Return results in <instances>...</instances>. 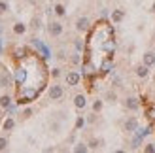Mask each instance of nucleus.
Wrapping results in <instances>:
<instances>
[{
    "mask_svg": "<svg viewBox=\"0 0 155 153\" xmlns=\"http://www.w3.org/2000/svg\"><path fill=\"white\" fill-rule=\"evenodd\" d=\"M55 13H57V15H64V6H63V4H57V6H55Z\"/></svg>",
    "mask_w": 155,
    "mask_h": 153,
    "instance_id": "nucleus-22",
    "label": "nucleus"
},
{
    "mask_svg": "<svg viewBox=\"0 0 155 153\" xmlns=\"http://www.w3.org/2000/svg\"><path fill=\"white\" fill-rule=\"evenodd\" d=\"M125 106H127V108L129 110H138V108H140V102H138V98H134V96H129L127 98V100H125Z\"/></svg>",
    "mask_w": 155,
    "mask_h": 153,
    "instance_id": "nucleus-8",
    "label": "nucleus"
},
{
    "mask_svg": "<svg viewBox=\"0 0 155 153\" xmlns=\"http://www.w3.org/2000/svg\"><path fill=\"white\" fill-rule=\"evenodd\" d=\"M142 63L146 64V66H155V53L153 51H146L144 53V57H142Z\"/></svg>",
    "mask_w": 155,
    "mask_h": 153,
    "instance_id": "nucleus-4",
    "label": "nucleus"
},
{
    "mask_svg": "<svg viewBox=\"0 0 155 153\" xmlns=\"http://www.w3.org/2000/svg\"><path fill=\"white\" fill-rule=\"evenodd\" d=\"M76 28H78V32H87L89 30V19L87 17H80L76 21Z\"/></svg>",
    "mask_w": 155,
    "mask_h": 153,
    "instance_id": "nucleus-3",
    "label": "nucleus"
},
{
    "mask_svg": "<svg viewBox=\"0 0 155 153\" xmlns=\"http://www.w3.org/2000/svg\"><path fill=\"white\" fill-rule=\"evenodd\" d=\"M148 74H150V66H146L144 63L140 66H136V76L138 78H148Z\"/></svg>",
    "mask_w": 155,
    "mask_h": 153,
    "instance_id": "nucleus-9",
    "label": "nucleus"
},
{
    "mask_svg": "<svg viewBox=\"0 0 155 153\" xmlns=\"http://www.w3.org/2000/svg\"><path fill=\"white\" fill-rule=\"evenodd\" d=\"M63 95H64V91H63L61 85H51L49 87V98H51V100H61Z\"/></svg>",
    "mask_w": 155,
    "mask_h": 153,
    "instance_id": "nucleus-1",
    "label": "nucleus"
},
{
    "mask_svg": "<svg viewBox=\"0 0 155 153\" xmlns=\"http://www.w3.org/2000/svg\"><path fill=\"white\" fill-rule=\"evenodd\" d=\"M30 116H32V110H30V108H27L25 112H23V119H28Z\"/></svg>",
    "mask_w": 155,
    "mask_h": 153,
    "instance_id": "nucleus-23",
    "label": "nucleus"
},
{
    "mask_svg": "<svg viewBox=\"0 0 155 153\" xmlns=\"http://www.w3.org/2000/svg\"><path fill=\"white\" fill-rule=\"evenodd\" d=\"M10 102H12V98L8 96V95L0 96V106H2V108H8V106H10Z\"/></svg>",
    "mask_w": 155,
    "mask_h": 153,
    "instance_id": "nucleus-16",
    "label": "nucleus"
},
{
    "mask_svg": "<svg viewBox=\"0 0 155 153\" xmlns=\"http://www.w3.org/2000/svg\"><path fill=\"white\" fill-rule=\"evenodd\" d=\"M146 113H148V119L151 121V123H155V108H148Z\"/></svg>",
    "mask_w": 155,
    "mask_h": 153,
    "instance_id": "nucleus-20",
    "label": "nucleus"
},
{
    "mask_svg": "<svg viewBox=\"0 0 155 153\" xmlns=\"http://www.w3.org/2000/svg\"><path fill=\"white\" fill-rule=\"evenodd\" d=\"M102 100H95V102H93V112H95V113H98L100 110H102Z\"/></svg>",
    "mask_w": 155,
    "mask_h": 153,
    "instance_id": "nucleus-18",
    "label": "nucleus"
},
{
    "mask_svg": "<svg viewBox=\"0 0 155 153\" xmlns=\"http://www.w3.org/2000/svg\"><path fill=\"white\" fill-rule=\"evenodd\" d=\"M144 151H146V153H155V144H151V142L146 144V146H144Z\"/></svg>",
    "mask_w": 155,
    "mask_h": 153,
    "instance_id": "nucleus-21",
    "label": "nucleus"
},
{
    "mask_svg": "<svg viewBox=\"0 0 155 153\" xmlns=\"http://www.w3.org/2000/svg\"><path fill=\"white\" fill-rule=\"evenodd\" d=\"M8 146H10V142H8L6 136H0V151H6Z\"/></svg>",
    "mask_w": 155,
    "mask_h": 153,
    "instance_id": "nucleus-17",
    "label": "nucleus"
},
{
    "mask_svg": "<svg viewBox=\"0 0 155 153\" xmlns=\"http://www.w3.org/2000/svg\"><path fill=\"white\" fill-rule=\"evenodd\" d=\"M32 28H40V19H32Z\"/></svg>",
    "mask_w": 155,
    "mask_h": 153,
    "instance_id": "nucleus-27",
    "label": "nucleus"
},
{
    "mask_svg": "<svg viewBox=\"0 0 155 153\" xmlns=\"http://www.w3.org/2000/svg\"><path fill=\"white\" fill-rule=\"evenodd\" d=\"M123 17H125V13H123L121 10H115V11L112 13V21H114V23H121Z\"/></svg>",
    "mask_w": 155,
    "mask_h": 153,
    "instance_id": "nucleus-11",
    "label": "nucleus"
},
{
    "mask_svg": "<svg viewBox=\"0 0 155 153\" xmlns=\"http://www.w3.org/2000/svg\"><path fill=\"white\" fill-rule=\"evenodd\" d=\"M74 151L76 153H85V151H89V146H87V144H76Z\"/></svg>",
    "mask_w": 155,
    "mask_h": 153,
    "instance_id": "nucleus-14",
    "label": "nucleus"
},
{
    "mask_svg": "<svg viewBox=\"0 0 155 153\" xmlns=\"http://www.w3.org/2000/svg\"><path fill=\"white\" fill-rule=\"evenodd\" d=\"M102 144H104L102 140H97V138H93V140L89 142V149H98L100 146H102Z\"/></svg>",
    "mask_w": 155,
    "mask_h": 153,
    "instance_id": "nucleus-13",
    "label": "nucleus"
},
{
    "mask_svg": "<svg viewBox=\"0 0 155 153\" xmlns=\"http://www.w3.org/2000/svg\"><path fill=\"white\" fill-rule=\"evenodd\" d=\"M80 80H81V76L78 74V72H68V74H66V83H68L70 87H76L78 83H80Z\"/></svg>",
    "mask_w": 155,
    "mask_h": 153,
    "instance_id": "nucleus-2",
    "label": "nucleus"
},
{
    "mask_svg": "<svg viewBox=\"0 0 155 153\" xmlns=\"http://www.w3.org/2000/svg\"><path fill=\"white\" fill-rule=\"evenodd\" d=\"M13 32L15 34H25L27 32V25H25V23H15V25H13Z\"/></svg>",
    "mask_w": 155,
    "mask_h": 153,
    "instance_id": "nucleus-10",
    "label": "nucleus"
},
{
    "mask_svg": "<svg viewBox=\"0 0 155 153\" xmlns=\"http://www.w3.org/2000/svg\"><path fill=\"white\" fill-rule=\"evenodd\" d=\"M151 11H153V13H155V4H153V6H151Z\"/></svg>",
    "mask_w": 155,
    "mask_h": 153,
    "instance_id": "nucleus-29",
    "label": "nucleus"
},
{
    "mask_svg": "<svg viewBox=\"0 0 155 153\" xmlns=\"http://www.w3.org/2000/svg\"><path fill=\"white\" fill-rule=\"evenodd\" d=\"M13 127H15V121H13L12 117H8V119L4 121V131H12Z\"/></svg>",
    "mask_w": 155,
    "mask_h": 153,
    "instance_id": "nucleus-15",
    "label": "nucleus"
},
{
    "mask_svg": "<svg viewBox=\"0 0 155 153\" xmlns=\"http://www.w3.org/2000/svg\"><path fill=\"white\" fill-rule=\"evenodd\" d=\"M6 11H8V4L6 2H0V15L6 13Z\"/></svg>",
    "mask_w": 155,
    "mask_h": 153,
    "instance_id": "nucleus-24",
    "label": "nucleus"
},
{
    "mask_svg": "<svg viewBox=\"0 0 155 153\" xmlns=\"http://www.w3.org/2000/svg\"><path fill=\"white\" fill-rule=\"evenodd\" d=\"M10 85V76H8L6 72L0 74V87H8Z\"/></svg>",
    "mask_w": 155,
    "mask_h": 153,
    "instance_id": "nucleus-12",
    "label": "nucleus"
},
{
    "mask_svg": "<svg viewBox=\"0 0 155 153\" xmlns=\"http://www.w3.org/2000/svg\"><path fill=\"white\" fill-rule=\"evenodd\" d=\"M81 127H83V119L80 117V119H78V121H76V129H81Z\"/></svg>",
    "mask_w": 155,
    "mask_h": 153,
    "instance_id": "nucleus-28",
    "label": "nucleus"
},
{
    "mask_svg": "<svg viewBox=\"0 0 155 153\" xmlns=\"http://www.w3.org/2000/svg\"><path fill=\"white\" fill-rule=\"evenodd\" d=\"M49 34L51 36H61V34H63V25H61V23H51V25H49Z\"/></svg>",
    "mask_w": 155,
    "mask_h": 153,
    "instance_id": "nucleus-6",
    "label": "nucleus"
},
{
    "mask_svg": "<svg viewBox=\"0 0 155 153\" xmlns=\"http://www.w3.org/2000/svg\"><path fill=\"white\" fill-rule=\"evenodd\" d=\"M106 100L108 102H115V100H117V95H115L114 91H108V93H106Z\"/></svg>",
    "mask_w": 155,
    "mask_h": 153,
    "instance_id": "nucleus-19",
    "label": "nucleus"
},
{
    "mask_svg": "<svg viewBox=\"0 0 155 153\" xmlns=\"http://www.w3.org/2000/svg\"><path fill=\"white\" fill-rule=\"evenodd\" d=\"M51 76H53V78H59V76H61V70H59V68H53V70H51Z\"/></svg>",
    "mask_w": 155,
    "mask_h": 153,
    "instance_id": "nucleus-26",
    "label": "nucleus"
},
{
    "mask_svg": "<svg viewBox=\"0 0 155 153\" xmlns=\"http://www.w3.org/2000/svg\"><path fill=\"white\" fill-rule=\"evenodd\" d=\"M136 129H138V121L134 117H130L125 121V131L127 132H136Z\"/></svg>",
    "mask_w": 155,
    "mask_h": 153,
    "instance_id": "nucleus-7",
    "label": "nucleus"
},
{
    "mask_svg": "<svg viewBox=\"0 0 155 153\" xmlns=\"http://www.w3.org/2000/svg\"><path fill=\"white\" fill-rule=\"evenodd\" d=\"M70 63L72 64H78V63H80V55H72L70 57Z\"/></svg>",
    "mask_w": 155,
    "mask_h": 153,
    "instance_id": "nucleus-25",
    "label": "nucleus"
},
{
    "mask_svg": "<svg viewBox=\"0 0 155 153\" xmlns=\"http://www.w3.org/2000/svg\"><path fill=\"white\" fill-rule=\"evenodd\" d=\"M74 106L78 110H83L85 106H87V98H85V95H76L74 96Z\"/></svg>",
    "mask_w": 155,
    "mask_h": 153,
    "instance_id": "nucleus-5",
    "label": "nucleus"
}]
</instances>
